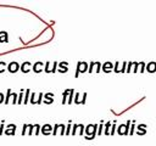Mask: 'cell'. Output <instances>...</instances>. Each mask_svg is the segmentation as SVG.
Segmentation results:
<instances>
[{"instance_id": "cell-14", "label": "cell", "mask_w": 156, "mask_h": 146, "mask_svg": "<svg viewBox=\"0 0 156 146\" xmlns=\"http://www.w3.org/2000/svg\"><path fill=\"white\" fill-rule=\"evenodd\" d=\"M6 68V63L5 62H0V73H2Z\"/></svg>"}, {"instance_id": "cell-3", "label": "cell", "mask_w": 156, "mask_h": 146, "mask_svg": "<svg viewBox=\"0 0 156 146\" xmlns=\"http://www.w3.org/2000/svg\"><path fill=\"white\" fill-rule=\"evenodd\" d=\"M7 69H9V72L15 73V72H17V71L20 69V64H18L17 62H11V63L9 64V67H7Z\"/></svg>"}, {"instance_id": "cell-1", "label": "cell", "mask_w": 156, "mask_h": 146, "mask_svg": "<svg viewBox=\"0 0 156 146\" xmlns=\"http://www.w3.org/2000/svg\"><path fill=\"white\" fill-rule=\"evenodd\" d=\"M95 129H96V125H88L87 129H85V133H87V139H93L94 135H95Z\"/></svg>"}, {"instance_id": "cell-17", "label": "cell", "mask_w": 156, "mask_h": 146, "mask_svg": "<svg viewBox=\"0 0 156 146\" xmlns=\"http://www.w3.org/2000/svg\"><path fill=\"white\" fill-rule=\"evenodd\" d=\"M28 95H29V90H27V91H26V97H24L23 103H27V102H28Z\"/></svg>"}, {"instance_id": "cell-7", "label": "cell", "mask_w": 156, "mask_h": 146, "mask_svg": "<svg viewBox=\"0 0 156 146\" xmlns=\"http://www.w3.org/2000/svg\"><path fill=\"white\" fill-rule=\"evenodd\" d=\"M43 66H44V63H41V62H37V63L34 64V67H33L34 72H35V73H40L41 69H43Z\"/></svg>"}, {"instance_id": "cell-2", "label": "cell", "mask_w": 156, "mask_h": 146, "mask_svg": "<svg viewBox=\"0 0 156 146\" xmlns=\"http://www.w3.org/2000/svg\"><path fill=\"white\" fill-rule=\"evenodd\" d=\"M88 69V63H85V62H79L78 63V67H77V77H78V74L79 73H83V72H85Z\"/></svg>"}, {"instance_id": "cell-10", "label": "cell", "mask_w": 156, "mask_h": 146, "mask_svg": "<svg viewBox=\"0 0 156 146\" xmlns=\"http://www.w3.org/2000/svg\"><path fill=\"white\" fill-rule=\"evenodd\" d=\"M102 68H104V71H105V72H108V71H111V69H112V63L106 62V63L104 64V67H102Z\"/></svg>"}, {"instance_id": "cell-20", "label": "cell", "mask_w": 156, "mask_h": 146, "mask_svg": "<svg viewBox=\"0 0 156 146\" xmlns=\"http://www.w3.org/2000/svg\"><path fill=\"white\" fill-rule=\"evenodd\" d=\"M1 102H5V101H4V95L0 92V103H1Z\"/></svg>"}, {"instance_id": "cell-22", "label": "cell", "mask_w": 156, "mask_h": 146, "mask_svg": "<svg viewBox=\"0 0 156 146\" xmlns=\"http://www.w3.org/2000/svg\"><path fill=\"white\" fill-rule=\"evenodd\" d=\"M0 125H1V124H0Z\"/></svg>"}, {"instance_id": "cell-21", "label": "cell", "mask_w": 156, "mask_h": 146, "mask_svg": "<svg viewBox=\"0 0 156 146\" xmlns=\"http://www.w3.org/2000/svg\"><path fill=\"white\" fill-rule=\"evenodd\" d=\"M2 129H4V124L1 123V125H0V135L2 134Z\"/></svg>"}, {"instance_id": "cell-13", "label": "cell", "mask_w": 156, "mask_h": 146, "mask_svg": "<svg viewBox=\"0 0 156 146\" xmlns=\"http://www.w3.org/2000/svg\"><path fill=\"white\" fill-rule=\"evenodd\" d=\"M147 69H149V72H154V71H156V63L151 62V63L147 66Z\"/></svg>"}, {"instance_id": "cell-12", "label": "cell", "mask_w": 156, "mask_h": 146, "mask_svg": "<svg viewBox=\"0 0 156 146\" xmlns=\"http://www.w3.org/2000/svg\"><path fill=\"white\" fill-rule=\"evenodd\" d=\"M0 41H7V33L6 32L0 33Z\"/></svg>"}, {"instance_id": "cell-19", "label": "cell", "mask_w": 156, "mask_h": 146, "mask_svg": "<svg viewBox=\"0 0 156 146\" xmlns=\"http://www.w3.org/2000/svg\"><path fill=\"white\" fill-rule=\"evenodd\" d=\"M22 95H23V92H20V97H18V102L17 103H21L22 102Z\"/></svg>"}, {"instance_id": "cell-4", "label": "cell", "mask_w": 156, "mask_h": 146, "mask_svg": "<svg viewBox=\"0 0 156 146\" xmlns=\"http://www.w3.org/2000/svg\"><path fill=\"white\" fill-rule=\"evenodd\" d=\"M94 68H95V72L98 73V72H99V69H100V63H99V62H91L90 68H89V72L91 73V72L94 71Z\"/></svg>"}, {"instance_id": "cell-11", "label": "cell", "mask_w": 156, "mask_h": 146, "mask_svg": "<svg viewBox=\"0 0 156 146\" xmlns=\"http://www.w3.org/2000/svg\"><path fill=\"white\" fill-rule=\"evenodd\" d=\"M127 130H128V124H127V125H121V127H119V131H118V133H119V134H126V133H127Z\"/></svg>"}, {"instance_id": "cell-6", "label": "cell", "mask_w": 156, "mask_h": 146, "mask_svg": "<svg viewBox=\"0 0 156 146\" xmlns=\"http://www.w3.org/2000/svg\"><path fill=\"white\" fill-rule=\"evenodd\" d=\"M51 130H52V128H51V125H49V124H45V125L41 128V133H43L44 135L50 134V133H51Z\"/></svg>"}, {"instance_id": "cell-15", "label": "cell", "mask_w": 156, "mask_h": 146, "mask_svg": "<svg viewBox=\"0 0 156 146\" xmlns=\"http://www.w3.org/2000/svg\"><path fill=\"white\" fill-rule=\"evenodd\" d=\"M10 95H11V90L9 89V90H7V94H6V99H5V102H4V103H9V99H10Z\"/></svg>"}, {"instance_id": "cell-9", "label": "cell", "mask_w": 156, "mask_h": 146, "mask_svg": "<svg viewBox=\"0 0 156 146\" xmlns=\"http://www.w3.org/2000/svg\"><path fill=\"white\" fill-rule=\"evenodd\" d=\"M17 103L18 101H17V94H15V92H11V95H10V99H9V103Z\"/></svg>"}, {"instance_id": "cell-18", "label": "cell", "mask_w": 156, "mask_h": 146, "mask_svg": "<svg viewBox=\"0 0 156 146\" xmlns=\"http://www.w3.org/2000/svg\"><path fill=\"white\" fill-rule=\"evenodd\" d=\"M6 129H11V130H15V129H16V127H15V125H13V124H9V125H7V128H6Z\"/></svg>"}, {"instance_id": "cell-5", "label": "cell", "mask_w": 156, "mask_h": 146, "mask_svg": "<svg viewBox=\"0 0 156 146\" xmlns=\"http://www.w3.org/2000/svg\"><path fill=\"white\" fill-rule=\"evenodd\" d=\"M55 68H56V62H54L52 66H50L49 62H48V63H46V67H45V71H46L48 73H54V72H55Z\"/></svg>"}, {"instance_id": "cell-8", "label": "cell", "mask_w": 156, "mask_h": 146, "mask_svg": "<svg viewBox=\"0 0 156 146\" xmlns=\"http://www.w3.org/2000/svg\"><path fill=\"white\" fill-rule=\"evenodd\" d=\"M29 69H30V63H29V62H24V63L21 66V71L24 72V73H27Z\"/></svg>"}, {"instance_id": "cell-16", "label": "cell", "mask_w": 156, "mask_h": 146, "mask_svg": "<svg viewBox=\"0 0 156 146\" xmlns=\"http://www.w3.org/2000/svg\"><path fill=\"white\" fill-rule=\"evenodd\" d=\"M5 134H6V135H13V134H15V131H13V130H11V129H6V130H5Z\"/></svg>"}]
</instances>
